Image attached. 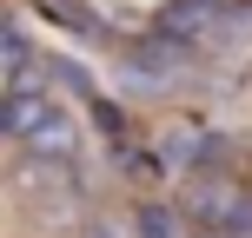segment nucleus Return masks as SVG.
Returning <instances> with one entry per match:
<instances>
[{
	"instance_id": "nucleus-2",
	"label": "nucleus",
	"mask_w": 252,
	"mask_h": 238,
	"mask_svg": "<svg viewBox=\"0 0 252 238\" xmlns=\"http://www.w3.org/2000/svg\"><path fill=\"white\" fill-rule=\"evenodd\" d=\"M93 238H113V232H93Z\"/></svg>"
},
{
	"instance_id": "nucleus-1",
	"label": "nucleus",
	"mask_w": 252,
	"mask_h": 238,
	"mask_svg": "<svg viewBox=\"0 0 252 238\" xmlns=\"http://www.w3.org/2000/svg\"><path fill=\"white\" fill-rule=\"evenodd\" d=\"M7 126L27 146H40V152H66L73 146V126L53 106V93H7Z\"/></svg>"
}]
</instances>
